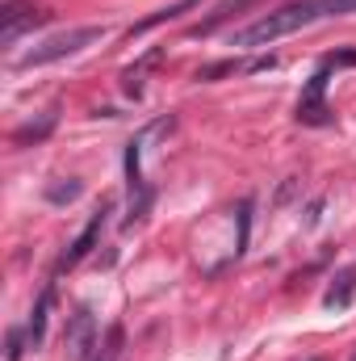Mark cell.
<instances>
[{
	"instance_id": "3",
	"label": "cell",
	"mask_w": 356,
	"mask_h": 361,
	"mask_svg": "<svg viewBox=\"0 0 356 361\" xmlns=\"http://www.w3.org/2000/svg\"><path fill=\"white\" fill-rule=\"evenodd\" d=\"M96 38H105V30L101 25H76V30H63V34H51L46 42H38V47H30L13 68H46V63H59V59H68V55H76V51H84L92 47Z\"/></svg>"
},
{
	"instance_id": "16",
	"label": "cell",
	"mask_w": 356,
	"mask_h": 361,
	"mask_svg": "<svg viewBox=\"0 0 356 361\" xmlns=\"http://www.w3.org/2000/svg\"><path fill=\"white\" fill-rule=\"evenodd\" d=\"M310 361H319V357H310Z\"/></svg>"
},
{
	"instance_id": "13",
	"label": "cell",
	"mask_w": 356,
	"mask_h": 361,
	"mask_svg": "<svg viewBox=\"0 0 356 361\" xmlns=\"http://www.w3.org/2000/svg\"><path fill=\"white\" fill-rule=\"evenodd\" d=\"M80 197V180L68 177V185H51L46 189V202H55V206H63V202H76Z\"/></svg>"
},
{
	"instance_id": "4",
	"label": "cell",
	"mask_w": 356,
	"mask_h": 361,
	"mask_svg": "<svg viewBox=\"0 0 356 361\" xmlns=\"http://www.w3.org/2000/svg\"><path fill=\"white\" fill-rule=\"evenodd\" d=\"M46 8H34V4H17V0H8L4 8H0V42L4 47H13L25 30H38V25H46Z\"/></svg>"
},
{
	"instance_id": "7",
	"label": "cell",
	"mask_w": 356,
	"mask_h": 361,
	"mask_svg": "<svg viewBox=\"0 0 356 361\" xmlns=\"http://www.w3.org/2000/svg\"><path fill=\"white\" fill-rule=\"evenodd\" d=\"M260 0H218V8L205 17V21H197L193 30H189V38H210L214 30H222L227 21H235L239 13H248V8H256Z\"/></svg>"
},
{
	"instance_id": "9",
	"label": "cell",
	"mask_w": 356,
	"mask_h": 361,
	"mask_svg": "<svg viewBox=\"0 0 356 361\" xmlns=\"http://www.w3.org/2000/svg\"><path fill=\"white\" fill-rule=\"evenodd\" d=\"M51 302H55V286H46V290L38 294V307H34V315H30V324H25V341H30V349H38V345H42V336H46Z\"/></svg>"
},
{
	"instance_id": "1",
	"label": "cell",
	"mask_w": 356,
	"mask_h": 361,
	"mask_svg": "<svg viewBox=\"0 0 356 361\" xmlns=\"http://www.w3.org/2000/svg\"><path fill=\"white\" fill-rule=\"evenodd\" d=\"M344 13H356V0H298V4H285L276 13H265L256 17L252 25L235 30L231 34V47H268L293 30H306L323 17H344Z\"/></svg>"
},
{
	"instance_id": "5",
	"label": "cell",
	"mask_w": 356,
	"mask_h": 361,
	"mask_svg": "<svg viewBox=\"0 0 356 361\" xmlns=\"http://www.w3.org/2000/svg\"><path fill=\"white\" fill-rule=\"evenodd\" d=\"M63 345H68V357H72V361H89V353L96 349V324H92L89 307H76V315L68 319Z\"/></svg>"
},
{
	"instance_id": "12",
	"label": "cell",
	"mask_w": 356,
	"mask_h": 361,
	"mask_svg": "<svg viewBox=\"0 0 356 361\" xmlns=\"http://www.w3.org/2000/svg\"><path fill=\"white\" fill-rule=\"evenodd\" d=\"M122 341H126V332H122V324H113L105 332V345H96V357L92 361H117L122 357Z\"/></svg>"
},
{
	"instance_id": "8",
	"label": "cell",
	"mask_w": 356,
	"mask_h": 361,
	"mask_svg": "<svg viewBox=\"0 0 356 361\" xmlns=\"http://www.w3.org/2000/svg\"><path fill=\"white\" fill-rule=\"evenodd\" d=\"M352 298H356V265H348V269H340L331 277V286H327V294H323V307L344 311Z\"/></svg>"
},
{
	"instance_id": "15",
	"label": "cell",
	"mask_w": 356,
	"mask_h": 361,
	"mask_svg": "<svg viewBox=\"0 0 356 361\" xmlns=\"http://www.w3.org/2000/svg\"><path fill=\"white\" fill-rule=\"evenodd\" d=\"M348 361H356V353H352V357H348Z\"/></svg>"
},
{
	"instance_id": "6",
	"label": "cell",
	"mask_w": 356,
	"mask_h": 361,
	"mask_svg": "<svg viewBox=\"0 0 356 361\" xmlns=\"http://www.w3.org/2000/svg\"><path fill=\"white\" fill-rule=\"evenodd\" d=\"M105 214H109V206H101V210L92 214L89 227H84V231L76 235V244H72V248H68V252L59 257V269H76V265H80V261L89 257L92 248H96V240H101V227H105Z\"/></svg>"
},
{
	"instance_id": "11",
	"label": "cell",
	"mask_w": 356,
	"mask_h": 361,
	"mask_svg": "<svg viewBox=\"0 0 356 361\" xmlns=\"http://www.w3.org/2000/svg\"><path fill=\"white\" fill-rule=\"evenodd\" d=\"M151 63H160V51H147L134 68H126V72H122V92H126V97H143V76H147V68H151Z\"/></svg>"
},
{
	"instance_id": "2",
	"label": "cell",
	"mask_w": 356,
	"mask_h": 361,
	"mask_svg": "<svg viewBox=\"0 0 356 361\" xmlns=\"http://www.w3.org/2000/svg\"><path fill=\"white\" fill-rule=\"evenodd\" d=\"M336 68H356V51L327 55V59L314 68V76L306 80V89L298 97V122H302V126H331V122H336V114H331V105H327V80H331Z\"/></svg>"
},
{
	"instance_id": "14",
	"label": "cell",
	"mask_w": 356,
	"mask_h": 361,
	"mask_svg": "<svg viewBox=\"0 0 356 361\" xmlns=\"http://www.w3.org/2000/svg\"><path fill=\"white\" fill-rule=\"evenodd\" d=\"M51 126H55V114H46L38 126H25V130H17V135H13V143H30V139L38 143V139H46V135H51Z\"/></svg>"
},
{
	"instance_id": "10",
	"label": "cell",
	"mask_w": 356,
	"mask_h": 361,
	"mask_svg": "<svg viewBox=\"0 0 356 361\" xmlns=\"http://www.w3.org/2000/svg\"><path fill=\"white\" fill-rule=\"evenodd\" d=\"M201 0H177V4H168V8H160V13H151L147 21H139V25H130V38L134 34H147V30H155V25H164V21H177V17H184L189 8H197Z\"/></svg>"
}]
</instances>
